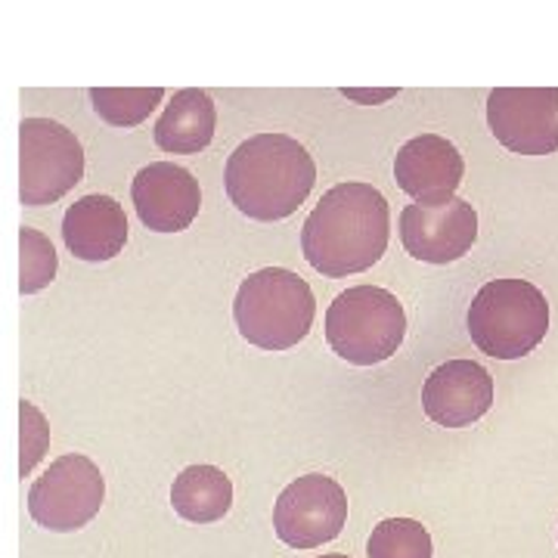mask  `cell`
Listing matches in <instances>:
<instances>
[{
    "label": "cell",
    "mask_w": 558,
    "mask_h": 558,
    "mask_svg": "<svg viewBox=\"0 0 558 558\" xmlns=\"http://www.w3.org/2000/svg\"><path fill=\"white\" fill-rule=\"evenodd\" d=\"M391 211L373 183H339L323 193L301 230L307 264L323 277L363 274L388 248Z\"/></svg>",
    "instance_id": "obj_1"
},
{
    "label": "cell",
    "mask_w": 558,
    "mask_h": 558,
    "mask_svg": "<svg viewBox=\"0 0 558 558\" xmlns=\"http://www.w3.org/2000/svg\"><path fill=\"white\" fill-rule=\"evenodd\" d=\"M317 183V165L289 134H255L233 149L223 171L230 202L252 220L292 218Z\"/></svg>",
    "instance_id": "obj_2"
},
{
    "label": "cell",
    "mask_w": 558,
    "mask_h": 558,
    "mask_svg": "<svg viewBox=\"0 0 558 558\" xmlns=\"http://www.w3.org/2000/svg\"><path fill=\"white\" fill-rule=\"evenodd\" d=\"M317 314V301L307 279L286 267H264L242 279L233 317L248 344L260 351H289L307 339Z\"/></svg>",
    "instance_id": "obj_3"
},
{
    "label": "cell",
    "mask_w": 558,
    "mask_h": 558,
    "mask_svg": "<svg viewBox=\"0 0 558 558\" xmlns=\"http://www.w3.org/2000/svg\"><path fill=\"white\" fill-rule=\"evenodd\" d=\"M549 329V304L527 279H490L469 307V336L487 357L531 354Z\"/></svg>",
    "instance_id": "obj_4"
},
{
    "label": "cell",
    "mask_w": 558,
    "mask_h": 558,
    "mask_svg": "<svg viewBox=\"0 0 558 558\" xmlns=\"http://www.w3.org/2000/svg\"><path fill=\"white\" fill-rule=\"evenodd\" d=\"M407 339V314L398 295L381 286H354L326 311V341L354 366H376L398 354Z\"/></svg>",
    "instance_id": "obj_5"
},
{
    "label": "cell",
    "mask_w": 558,
    "mask_h": 558,
    "mask_svg": "<svg viewBox=\"0 0 558 558\" xmlns=\"http://www.w3.org/2000/svg\"><path fill=\"white\" fill-rule=\"evenodd\" d=\"M84 178V146L53 119H22L20 124V202L53 205Z\"/></svg>",
    "instance_id": "obj_6"
},
{
    "label": "cell",
    "mask_w": 558,
    "mask_h": 558,
    "mask_svg": "<svg viewBox=\"0 0 558 558\" xmlns=\"http://www.w3.org/2000/svg\"><path fill=\"white\" fill-rule=\"evenodd\" d=\"M102 497H106V484L100 469L87 457L69 453L57 459L44 472V478L35 481L28 494V512L40 527L69 534L84 527L100 512Z\"/></svg>",
    "instance_id": "obj_7"
},
{
    "label": "cell",
    "mask_w": 558,
    "mask_h": 558,
    "mask_svg": "<svg viewBox=\"0 0 558 558\" xmlns=\"http://www.w3.org/2000/svg\"><path fill=\"white\" fill-rule=\"evenodd\" d=\"M348 521V497L329 475L292 481L274 506V531L292 549H317L336 539Z\"/></svg>",
    "instance_id": "obj_8"
},
{
    "label": "cell",
    "mask_w": 558,
    "mask_h": 558,
    "mask_svg": "<svg viewBox=\"0 0 558 558\" xmlns=\"http://www.w3.org/2000/svg\"><path fill=\"white\" fill-rule=\"evenodd\" d=\"M490 134L519 156L558 149V87H497L487 97Z\"/></svg>",
    "instance_id": "obj_9"
},
{
    "label": "cell",
    "mask_w": 558,
    "mask_h": 558,
    "mask_svg": "<svg viewBox=\"0 0 558 558\" xmlns=\"http://www.w3.org/2000/svg\"><path fill=\"white\" fill-rule=\"evenodd\" d=\"M478 240V211L459 196L416 202L400 215V242L416 260L453 264L472 252Z\"/></svg>",
    "instance_id": "obj_10"
},
{
    "label": "cell",
    "mask_w": 558,
    "mask_h": 558,
    "mask_svg": "<svg viewBox=\"0 0 558 558\" xmlns=\"http://www.w3.org/2000/svg\"><path fill=\"white\" fill-rule=\"evenodd\" d=\"M131 199L143 227L156 233H180L199 215L202 190L186 168L174 161H153L137 171Z\"/></svg>",
    "instance_id": "obj_11"
},
{
    "label": "cell",
    "mask_w": 558,
    "mask_h": 558,
    "mask_svg": "<svg viewBox=\"0 0 558 558\" xmlns=\"http://www.w3.org/2000/svg\"><path fill=\"white\" fill-rule=\"evenodd\" d=\"M494 379L475 360H447L422 388V410L440 428H465L490 413Z\"/></svg>",
    "instance_id": "obj_12"
},
{
    "label": "cell",
    "mask_w": 558,
    "mask_h": 558,
    "mask_svg": "<svg viewBox=\"0 0 558 558\" xmlns=\"http://www.w3.org/2000/svg\"><path fill=\"white\" fill-rule=\"evenodd\" d=\"M462 174H465L462 153L438 134H418L407 140L395 156V180L416 202H440L457 196Z\"/></svg>",
    "instance_id": "obj_13"
},
{
    "label": "cell",
    "mask_w": 558,
    "mask_h": 558,
    "mask_svg": "<svg viewBox=\"0 0 558 558\" xmlns=\"http://www.w3.org/2000/svg\"><path fill=\"white\" fill-rule=\"evenodd\" d=\"M62 240L65 248L81 260L100 264L121 255L128 242V218L124 208L112 196H84L69 205L62 218Z\"/></svg>",
    "instance_id": "obj_14"
},
{
    "label": "cell",
    "mask_w": 558,
    "mask_h": 558,
    "mask_svg": "<svg viewBox=\"0 0 558 558\" xmlns=\"http://www.w3.org/2000/svg\"><path fill=\"white\" fill-rule=\"evenodd\" d=\"M215 124L218 112L211 97L199 87H186L174 94V100L165 106L161 119L156 121V143L161 153L193 156L215 140Z\"/></svg>",
    "instance_id": "obj_15"
},
{
    "label": "cell",
    "mask_w": 558,
    "mask_h": 558,
    "mask_svg": "<svg viewBox=\"0 0 558 558\" xmlns=\"http://www.w3.org/2000/svg\"><path fill=\"white\" fill-rule=\"evenodd\" d=\"M171 506L190 524H215L233 506V481L218 465H190L174 478Z\"/></svg>",
    "instance_id": "obj_16"
},
{
    "label": "cell",
    "mask_w": 558,
    "mask_h": 558,
    "mask_svg": "<svg viewBox=\"0 0 558 558\" xmlns=\"http://www.w3.org/2000/svg\"><path fill=\"white\" fill-rule=\"evenodd\" d=\"M161 97H165L161 87H94L90 90L94 112L116 128H134L140 121H146Z\"/></svg>",
    "instance_id": "obj_17"
},
{
    "label": "cell",
    "mask_w": 558,
    "mask_h": 558,
    "mask_svg": "<svg viewBox=\"0 0 558 558\" xmlns=\"http://www.w3.org/2000/svg\"><path fill=\"white\" fill-rule=\"evenodd\" d=\"M369 558H432V534L416 519H385L373 527L366 543Z\"/></svg>",
    "instance_id": "obj_18"
},
{
    "label": "cell",
    "mask_w": 558,
    "mask_h": 558,
    "mask_svg": "<svg viewBox=\"0 0 558 558\" xmlns=\"http://www.w3.org/2000/svg\"><path fill=\"white\" fill-rule=\"evenodd\" d=\"M22 274H20V292L22 295H35L44 286H50L57 277V252L47 242V236H40L38 230L22 227Z\"/></svg>",
    "instance_id": "obj_19"
},
{
    "label": "cell",
    "mask_w": 558,
    "mask_h": 558,
    "mask_svg": "<svg viewBox=\"0 0 558 558\" xmlns=\"http://www.w3.org/2000/svg\"><path fill=\"white\" fill-rule=\"evenodd\" d=\"M348 97H357V100H381V97H391L395 90H381V94H360V90H344Z\"/></svg>",
    "instance_id": "obj_20"
},
{
    "label": "cell",
    "mask_w": 558,
    "mask_h": 558,
    "mask_svg": "<svg viewBox=\"0 0 558 558\" xmlns=\"http://www.w3.org/2000/svg\"><path fill=\"white\" fill-rule=\"evenodd\" d=\"M319 558H348V556H319Z\"/></svg>",
    "instance_id": "obj_21"
}]
</instances>
